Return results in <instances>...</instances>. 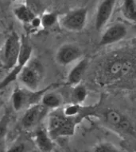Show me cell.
<instances>
[{
	"mask_svg": "<svg viewBox=\"0 0 136 152\" xmlns=\"http://www.w3.org/2000/svg\"><path fill=\"white\" fill-rule=\"evenodd\" d=\"M78 117H68L61 111L54 112L50 116L47 132L52 140L74 135Z\"/></svg>",
	"mask_w": 136,
	"mask_h": 152,
	"instance_id": "1",
	"label": "cell"
},
{
	"mask_svg": "<svg viewBox=\"0 0 136 152\" xmlns=\"http://www.w3.org/2000/svg\"><path fill=\"white\" fill-rule=\"evenodd\" d=\"M43 69L41 64L37 60H29L21 69L18 78L26 89L32 91L39 90L42 81Z\"/></svg>",
	"mask_w": 136,
	"mask_h": 152,
	"instance_id": "2",
	"label": "cell"
},
{
	"mask_svg": "<svg viewBox=\"0 0 136 152\" xmlns=\"http://www.w3.org/2000/svg\"><path fill=\"white\" fill-rule=\"evenodd\" d=\"M50 86L42 90L32 91L28 89L16 88L14 90L11 96V102L13 108L15 111H20L24 108H29L33 104H35V102L41 98L42 95L47 91Z\"/></svg>",
	"mask_w": 136,
	"mask_h": 152,
	"instance_id": "3",
	"label": "cell"
},
{
	"mask_svg": "<svg viewBox=\"0 0 136 152\" xmlns=\"http://www.w3.org/2000/svg\"><path fill=\"white\" fill-rule=\"evenodd\" d=\"M32 52H33L32 45L30 44L27 39L22 38L21 40V49H20V53L16 66L12 69L10 73L0 83V90H2L3 88L9 85L10 83H11L16 78H18L21 69L23 68V66L30 59Z\"/></svg>",
	"mask_w": 136,
	"mask_h": 152,
	"instance_id": "4",
	"label": "cell"
},
{
	"mask_svg": "<svg viewBox=\"0 0 136 152\" xmlns=\"http://www.w3.org/2000/svg\"><path fill=\"white\" fill-rule=\"evenodd\" d=\"M21 49V38L15 32L7 38L3 47L2 61L7 69H13L16 66Z\"/></svg>",
	"mask_w": 136,
	"mask_h": 152,
	"instance_id": "5",
	"label": "cell"
},
{
	"mask_svg": "<svg viewBox=\"0 0 136 152\" xmlns=\"http://www.w3.org/2000/svg\"><path fill=\"white\" fill-rule=\"evenodd\" d=\"M88 18V10L78 8L68 12L61 18V25L64 29L71 32H80L85 27Z\"/></svg>",
	"mask_w": 136,
	"mask_h": 152,
	"instance_id": "6",
	"label": "cell"
},
{
	"mask_svg": "<svg viewBox=\"0 0 136 152\" xmlns=\"http://www.w3.org/2000/svg\"><path fill=\"white\" fill-rule=\"evenodd\" d=\"M132 69V63L123 58H113L105 64L104 74L108 79H115L121 78L130 73Z\"/></svg>",
	"mask_w": 136,
	"mask_h": 152,
	"instance_id": "7",
	"label": "cell"
},
{
	"mask_svg": "<svg viewBox=\"0 0 136 152\" xmlns=\"http://www.w3.org/2000/svg\"><path fill=\"white\" fill-rule=\"evenodd\" d=\"M82 56V51L78 46L73 44H65L58 48L56 59L60 65L67 66L76 61Z\"/></svg>",
	"mask_w": 136,
	"mask_h": 152,
	"instance_id": "8",
	"label": "cell"
},
{
	"mask_svg": "<svg viewBox=\"0 0 136 152\" xmlns=\"http://www.w3.org/2000/svg\"><path fill=\"white\" fill-rule=\"evenodd\" d=\"M126 35H127V28L123 24H114L107 28L104 33H103L99 41V45L105 46V45L119 42V40L126 37Z\"/></svg>",
	"mask_w": 136,
	"mask_h": 152,
	"instance_id": "9",
	"label": "cell"
},
{
	"mask_svg": "<svg viewBox=\"0 0 136 152\" xmlns=\"http://www.w3.org/2000/svg\"><path fill=\"white\" fill-rule=\"evenodd\" d=\"M116 0H103L98 7L95 17V28L97 31L103 28L114 11Z\"/></svg>",
	"mask_w": 136,
	"mask_h": 152,
	"instance_id": "10",
	"label": "cell"
},
{
	"mask_svg": "<svg viewBox=\"0 0 136 152\" xmlns=\"http://www.w3.org/2000/svg\"><path fill=\"white\" fill-rule=\"evenodd\" d=\"M48 109L41 104H35L27 108L22 118L21 124L26 128L34 127L42 120L47 113Z\"/></svg>",
	"mask_w": 136,
	"mask_h": 152,
	"instance_id": "11",
	"label": "cell"
},
{
	"mask_svg": "<svg viewBox=\"0 0 136 152\" xmlns=\"http://www.w3.org/2000/svg\"><path fill=\"white\" fill-rule=\"evenodd\" d=\"M105 120L110 125L127 133H133L134 128L126 116L115 109H109L105 113Z\"/></svg>",
	"mask_w": 136,
	"mask_h": 152,
	"instance_id": "12",
	"label": "cell"
},
{
	"mask_svg": "<svg viewBox=\"0 0 136 152\" xmlns=\"http://www.w3.org/2000/svg\"><path fill=\"white\" fill-rule=\"evenodd\" d=\"M34 141L38 149L42 152H51L54 148V142L48 134L47 130L43 128H38L34 135Z\"/></svg>",
	"mask_w": 136,
	"mask_h": 152,
	"instance_id": "13",
	"label": "cell"
},
{
	"mask_svg": "<svg viewBox=\"0 0 136 152\" xmlns=\"http://www.w3.org/2000/svg\"><path fill=\"white\" fill-rule=\"evenodd\" d=\"M88 59H82L72 67L68 75L67 82L70 85L76 86L81 83L88 67Z\"/></svg>",
	"mask_w": 136,
	"mask_h": 152,
	"instance_id": "14",
	"label": "cell"
},
{
	"mask_svg": "<svg viewBox=\"0 0 136 152\" xmlns=\"http://www.w3.org/2000/svg\"><path fill=\"white\" fill-rule=\"evenodd\" d=\"M14 14L17 19L24 24H30L36 17L34 12L27 5H20L14 10Z\"/></svg>",
	"mask_w": 136,
	"mask_h": 152,
	"instance_id": "15",
	"label": "cell"
},
{
	"mask_svg": "<svg viewBox=\"0 0 136 152\" xmlns=\"http://www.w3.org/2000/svg\"><path fill=\"white\" fill-rule=\"evenodd\" d=\"M43 106H45L47 109H57L61 106L62 103V99L59 94L53 92H46L42 95L41 98Z\"/></svg>",
	"mask_w": 136,
	"mask_h": 152,
	"instance_id": "16",
	"label": "cell"
},
{
	"mask_svg": "<svg viewBox=\"0 0 136 152\" xmlns=\"http://www.w3.org/2000/svg\"><path fill=\"white\" fill-rule=\"evenodd\" d=\"M122 14L125 18L132 23L136 21V3L135 0H123L121 6Z\"/></svg>",
	"mask_w": 136,
	"mask_h": 152,
	"instance_id": "17",
	"label": "cell"
},
{
	"mask_svg": "<svg viewBox=\"0 0 136 152\" xmlns=\"http://www.w3.org/2000/svg\"><path fill=\"white\" fill-rule=\"evenodd\" d=\"M41 26L44 28H50L52 26H54L57 21V14L52 12L45 13L41 16L40 18Z\"/></svg>",
	"mask_w": 136,
	"mask_h": 152,
	"instance_id": "18",
	"label": "cell"
},
{
	"mask_svg": "<svg viewBox=\"0 0 136 152\" xmlns=\"http://www.w3.org/2000/svg\"><path fill=\"white\" fill-rule=\"evenodd\" d=\"M88 95L86 88L82 85L77 84L72 90V97L77 103H82L85 101Z\"/></svg>",
	"mask_w": 136,
	"mask_h": 152,
	"instance_id": "19",
	"label": "cell"
},
{
	"mask_svg": "<svg viewBox=\"0 0 136 152\" xmlns=\"http://www.w3.org/2000/svg\"><path fill=\"white\" fill-rule=\"evenodd\" d=\"M81 107L77 104H72L67 105L62 110V113L68 117H78L79 114L81 113Z\"/></svg>",
	"mask_w": 136,
	"mask_h": 152,
	"instance_id": "20",
	"label": "cell"
},
{
	"mask_svg": "<svg viewBox=\"0 0 136 152\" xmlns=\"http://www.w3.org/2000/svg\"><path fill=\"white\" fill-rule=\"evenodd\" d=\"M93 152H119L117 147L111 142H103L98 143L93 148Z\"/></svg>",
	"mask_w": 136,
	"mask_h": 152,
	"instance_id": "21",
	"label": "cell"
},
{
	"mask_svg": "<svg viewBox=\"0 0 136 152\" xmlns=\"http://www.w3.org/2000/svg\"><path fill=\"white\" fill-rule=\"evenodd\" d=\"M9 122L10 118L7 115H5L0 119V140L4 137L5 135L7 134Z\"/></svg>",
	"mask_w": 136,
	"mask_h": 152,
	"instance_id": "22",
	"label": "cell"
},
{
	"mask_svg": "<svg viewBox=\"0 0 136 152\" xmlns=\"http://www.w3.org/2000/svg\"><path fill=\"white\" fill-rule=\"evenodd\" d=\"M6 152H27L26 145L21 142L13 145Z\"/></svg>",
	"mask_w": 136,
	"mask_h": 152,
	"instance_id": "23",
	"label": "cell"
},
{
	"mask_svg": "<svg viewBox=\"0 0 136 152\" xmlns=\"http://www.w3.org/2000/svg\"><path fill=\"white\" fill-rule=\"evenodd\" d=\"M1 104H2V101L0 100V105H1Z\"/></svg>",
	"mask_w": 136,
	"mask_h": 152,
	"instance_id": "24",
	"label": "cell"
},
{
	"mask_svg": "<svg viewBox=\"0 0 136 152\" xmlns=\"http://www.w3.org/2000/svg\"><path fill=\"white\" fill-rule=\"evenodd\" d=\"M9 1H16V0H9Z\"/></svg>",
	"mask_w": 136,
	"mask_h": 152,
	"instance_id": "25",
	"label": "cell"
}]
</instances>
